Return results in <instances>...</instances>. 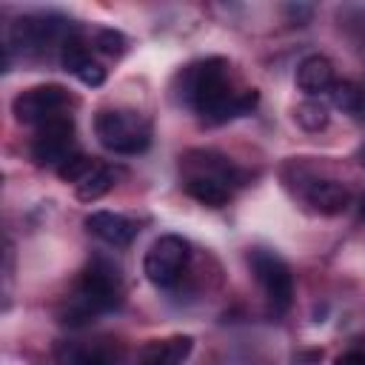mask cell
I'll return each mask as SVG.
<instances>
[{
  "instance_id": "cell-1",
  "label": "cell",
  "mask_w": 365,
  "mask_h": 365,
  "mask_svg": "<svg viewBox=\"0 0 365 365\" xmlns=\"http://www.w3.org/2000/svg\"><path fill=\"white\" fill-rule=\"evenodd\" d=\"M180 97L205 123L220 125L234 117L251 114L259 103L257 88H237L222 57L197 60L180 74Z\"/></svg>"
},
{
  "instance_id": "cell-2",
  "label": "cell",
  "mask_w": 365,
  "mask_h": 365,
  "mask_svg": "<svg viewBox=\"0 0 365 365\" xmlns=\"http://www.w3.org/2000/svg\"><path fill=\"white\" fill-rule=\"evenodd\" d=\"M120 302H123V279H120L117 265H111L108 259H94L83 268L77 288L63 302L60 322L77 328L106 311L120 308Z\"/></svg>"
},
{
  "instance_id": "cell-3",
  "label": "cell",
  "mask_w": 365,
  "mask_h": 365,
  "mask_svg": "<svg viewBox=\"0 0 365 365\" xmlns=\"http://www.w3.org/2000/svg\"><path fill=\"white\" fill-rule=\"evenodd\" d=\"M180 168H182L185 194L202 205H211V208L225 205L234 194V185L242 182L240 168L217 151H202V148L188 151L182 157Z\"/></svg>"
},
{
  "instance_id": "cell-4",
  "label": "cell",
  "mask_w": 365,
  "mask_h": 365,
  "mask_svg": "<svg viewBox=\"0 0 365 365\" xmlns=\"http://www.w3.org/2000/svg\"><path fill=\"white\" fill-rule=\"evenodd\" d=\"M94 134L103 148L131 157L151 145V123L134 108H103L94 117Z\"/></svg>"
},
{
  "instance_id": "cell-5",
  "label": "cell",
  "mask_w": 365,
  "mask_h": 365,
  "mask_svg": "<svg viewBox=\"0 0 365 365\" xmlns=\"http://www.w3.org/2000/svg\"><path fill=\"white\" fill-rule=\"evenodd\" d=\"M77 34L71 20L60 14H23L9 26V46L6 51H20V54H46L51 46L63 48V43Z\"/></svg>"
},
{
  "instance_id": "cell-6",
  "label": "cell",
  "mask_w": 365,
  "mask_h": 365,
  "mask_svg": "<svg viewBox=\"0 0 365 365\" xmlns=\"http://www.w3.org/2000/svg\"><path fill=\"white\" fill-rule=\"evenodd\" d=\"M248 262H251V271H254L257 282L265 291L268 305L277 314H285L294 302V274H291L288 262L279 254L268 251V248H254L248 254Z\"/></svg>"
},
{
  "instance_id": "cell-7",
  "label": "cell",
  "mask_w": 365,
  "mask_h": 365,
  "mask_svg": "<svg viewBox=\"0 0 365 365\" xmlns=\"http://www.w3.org/2000/svg\"><path fill=\"white\" fill-rule=\"evenodd\" d=\"M188 242L177 234H163L151 242V248L145 251V259H143V274L148 277V282H154L157 288H171L185 265H188Z\"/></svg>"
},
{
  "instance_id": "cell-8",
  "label": "cell",
  "mask_w": 365,
  "mask_h": 365,
  "mask_svg": "<svg viewBox=\"0 0 365 365\" xmlns=\"http://www.w3.org/2000/svg\"><path fill=\"white\" fill-rule=\"evenodd\" d=\"M68 91L57 83H43V86H31L26 91H20L11 103V111H14V120L23 123V125H43L54 117L63 114L66 103H68Z\"/></svg>"
},
{
  "instance_id": "cell-9",
  "label": "cell",
  "mask_w": 365,
  "mask_h": 365,
  "mask_svg": "<svg viewBox=\"0 0 365 365\" xmlns=\"http://www.w3.org/2000/svg\"><path fill=\"white\" fill-rule=\"evenodd\" d=\"M74 154V120L68 114H60L48 123H43L31 137V160L37 165L60 168Z\"/></svg>"
},
{
  "instance_id": "cell-10",
  "label": "cell",
  "mask_w": 365,
  "mask_h": 365,
  "mask_svg": "<svg viewBox=\"0 0 365 365\" xmlns=\"http://www.w3.org/2000/svg\"><path fill=\"white\" fill-rule=\"evenodd\" d=\"M86 228L97 240H103L106 245H114V248H125L137 237V222L123 214H114V211H91L86 217Z\"/></svg>"
},
{
  "instance_id": "cell-11",
  "label": "cell",
  "mask_w": 365,
  "mask_h": 365,
  "mask_svg": "<svg viewBox=\"0 0 365 365\" xmlns=\"http://www.w3.org/2000/svg\"><path fill=\"white\" fill-rule=\"evenodd\" d=\"M302 197L319 214H342L351 205V191L339 180H311L302 188Z\"/></svg>"
},
{
  "instance_id": "cell-12",
  "label": "cell",
  "mask_w": 365,
  "mask_h": 365,
  "mask_svg": "<svg viewBox=\"0 0 365 365\" xmlns=\"http://www.w3.org/2000/svg\"><path fill=\"white\" fill-rule=\"evenodd\" d=\"M334 63L325 54H308L297 66V88L305 91L308 97H317L322 91L334 88Z\"/></svg>"
},
{
  "instance_id": "cell-13",
  "label": "cell",
  "mask_w": 365,
  "mask_h": 365,
  "mask_svg": "<svg viewBox=\"0 0 365 365\" xmlns=\"http://www.w3.org/2000/svg\"><path fill=\"white\" fill-rule=\"evenodd\" d=\"M191 348H194L191 336L154 339L140 351L137 365H185V359L191 356Z\"/></svg>"
},
{
  "instance_id": "cell-14",
  "label": "cell",
  "mask_w": 365,
  "mask_h": 365,
  "mask_svg": "<svg viewBox=\"0 0 365 365\" xmlns=\"http://www.w3.org/2000/svg\"><path fill=\"white\" fill-rule=\"evenodd\" d=\"M328 94H331V103L342 114H348L356 123H365V86H359L354 80H342V83H334V88Z\"/></svg>"
},
{
  "instance_id": "cell-15",
  "label": "cell",
  "mask_w": 365,
  "mask_h": 365,
  "mask_svg": "<svg viewBox=\"0 0 365 365\" xmlns=\"http://www.w3.org/2000/svg\"><path fill=\"white\" fill-rule=\"evenodd\" d=\"M77 200H83V202H94V200H100L103 194H108L111 188H114V168L111 165H103V163H97L77 185Z\"/></svg>"
},
{
  "instance_id": "cell-16",
  "label": "cell",
  "mask_w": 365,
  "mask_h": 365,
  "mask_svg": "<svg viewBox=\"0 0 365 365\" xmlns=\"http://www.w3.org/2000/svg\"><path fill=\"white\" fill-rule=\"evenodd\" d=\"M94 57H91V48L86 46V40L80 37V34H71L66 43H63V48H60V63H63V68L66 71H71V74H77L86 63H91Z\"/></svg>"
},
{
  "instance_id": "cell-17",
  "label": "cell",
  "mask_w": 365,
  "mask_h": 365,
  "mask_svg": "<svg viewBox=\"0 0 365 365\" xmlns=\"http://www.w3.org/2000/svg\"><path fill=\"white\" fill-rule=\"evenodd\" d=\"M297 123L308 131H319L328 125V106L319 100H305L297 106Z\"/></svg>"
},
{
  "instance_id": "cell-18",
  "label": "cell",
  "mask_w": 365,
  "mask_h": 365,
  "mask_svg": "<svg viewBox=\"0 0 365 365\" xmlns=\"http://www.w3.org/2000/svg\"><path fill=\"white\" fill-rule=\"evenodd\" d=\"M94 165H97V163H94L91 157H86V154L74 151V154H71V157L57 168V174H60V180H66V182H74V185H77V182H80V180H83Z\"/></svg>"
},
{
  "instance_id": "cell-19",
  "label": "cell",
  "mask_w": 365,
  "mask_h": 365,
  "mask_svg": "<svg viewBox=\"0 0 365 365\" xmlns=\"http://www.w3.org/2000/svg\"><path fill=\"white\" fill-rule=\"evenodd\" d=\"M94 48L97 51H103V54H123V48H125V37L120 34V31H114V29H100L97 34H94Z\"/></svg>"
},
{
  "instance_id": "cell-20",
  "label": "cell",
  "mask_w": 365,
  "mask_h": 365,
  "mask_svg": "<svg viewBox=\"0 0 365 365\" xmlns=\"http://www.w3.org/2000/svg\"><path fill=\"white\" fill-rule=\"evenodd\" d=\"M68 365H114V359L106 348H88V351H74L68 356Z\"/></svg>"
},
{
  "instance_id": "cell-21",
  "label": "cell",
  "mask_w": 365,
  "mask_h": 365,
  "mask_svg": "<svg viewBox=\"0 0 365 365\" xmlns=\"http://www.w3.org/2000/svg\"><path fill=\"white\" fill-rule=\"evenodd\" d=\"M74 77H77L80 83L94 86V88H97V86H103V83H106V68H103L97 60H91V63H86V66H83V68H80Z\"/></svg>"
},
{
  "instance_id": "cell-22",
  "label": "cell",
  "mask_w": 365,
  "mask_h": 365,
  "mask_svg": "<svg viewBox=\"0 0 365 365\" xmlns=\"http://www.w3.org/2000/svg\"><path fill=\"white\" fill-rule=\"evenodd\" d=\"M334 365H365V351H348Z\"/></svg>"
},
{
  "instance_id": "cell-23",
  "label": "cell",
  "mask_w": 365,
  "mask_h": 365,
  "mask_svg": "<svg viewBox=\"0 0 365 365\" xmlns=\"http://www.w3.org/2000/svg\"><path fill=\"white\" fill-rule=\"evenodd\" d=\"M356 160H359V165H362V168H365V143H362V145H359V151H356Z\"/></svg>"
},
{
  "instance_id": "cell-24",
  "label": "cell",
  "mask_w": 365,
  "mask_h": 365,
  "mask_svg": "<svg viewBox=\"0 0 365 365\" xmlns=\"http://www.w3.org/2000/svg\"><path fill=\"white\" fill-rule=\"evenodd\" d=\"M359 214L365 217V194H362V200H359Z\"/></svg>"
}]
</instances>
